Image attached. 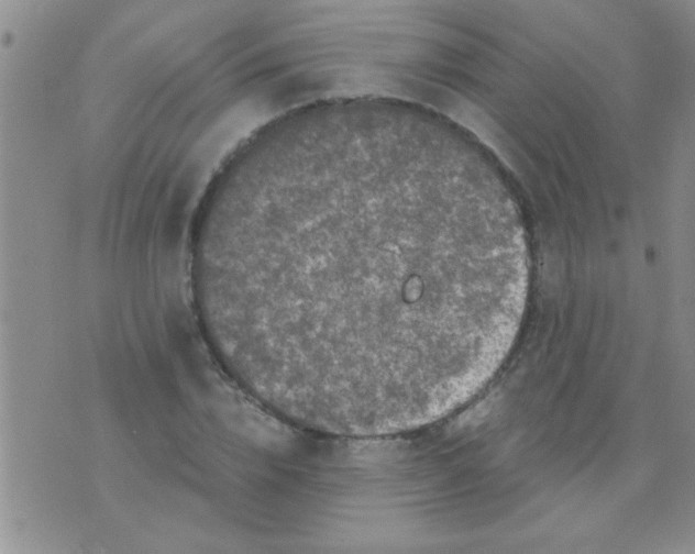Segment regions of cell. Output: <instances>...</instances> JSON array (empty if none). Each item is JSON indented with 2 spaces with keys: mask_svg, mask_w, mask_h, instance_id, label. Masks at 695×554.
Segmentation results:
<instances>
[{
  "mask_svg": "<svg viewBox=\"0 0 695 554\" xmlns=\"http://www.w3.org/2000/svg\"><path fill=\"white\" fill-rule=\"evenodd\" d=\"M245 390L343 436L435 421L509 354L529 263L504 198L456 163L367 148L282 179L195 268Z\"/></svg>",
  "mask_w": 695,
  "mask_h": 554,
  "instance_id": "cell-1",
  "label": "cell"
}]
</instances>
